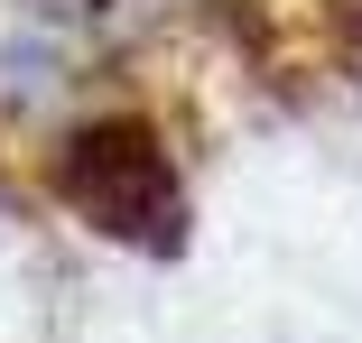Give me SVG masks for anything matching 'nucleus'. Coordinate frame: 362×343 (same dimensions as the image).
<instances>
[{"instance_id": "1", "label": "nucleus", "mask_w": 362, "mask_h": 343, "mask_svg": "<svg viewBox=\"0 0 362 343\" xmlns=\"http://www.w3.org/2000/svg\"><path fill=\"white\" fill-rule=\"evenodd\" d=\"M56 195L75 204V214L130 251H177L186 241V186H177V158L149 121H84L75 140L56 149Z\"/></svg>"}]
</instances>
